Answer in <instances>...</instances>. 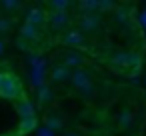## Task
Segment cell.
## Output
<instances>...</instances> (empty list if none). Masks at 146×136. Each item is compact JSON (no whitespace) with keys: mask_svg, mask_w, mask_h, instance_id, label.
Segmentation results:
<instances>
[{"mask_svg":"<svg viewBox=\"0 0 146 136\" xmlns=\"http://www.w3.org/2000/svg\"><path fill=\"white\" fill-rule=\"evenodd\" d=\"M70 82H72V86L82 94V98H90V96L94 94V86H92V82H90V74H88L86 70H82V68L72 70V78H70Z\"/></svg>","mask_w":146,"mask_h":136,"instance_id":"1","label":"cell"},{"mask_svg":"<svg viewBox=\"0 0 146 136\" xmlns=\"http://www.w3.org/2000/svg\"><path fill=\"white\" fill-rule=\"evenodd\" d=\"M30 78H32V84L38 88L46 86L44 84V74H46V62L42 56H36V54H30Z\"/></svg>","mask_w":146,"mask_h":136,"instance_id":"2","label":"cell"},{"mask_svg":"<svg viewBox=\"0 0 146 136\" xmlns=\"http://www.w3.org/2000/svg\"><path fill=\"white\" fill-rule=\"evenodd\" d=\"M20 94H22V86H20L18 78L12 76V74H2V82H0V96L14 100V98H20Z\"/></svg>","mask_w":146,"mask_h":136,"instance_id":"3","label":"cell"},{"mask_svg":"<svg viewBox=\"0 0 146 136\" xmlns=\"http://www.w3.org/2000/svg\"><path fill=\"white\" fill-rule=\"evenodd\" d=\"M80 32H94L100 26V14H82L78 20Z\"/></svg>","mask_w":146,"mask_h":136,"instance_id":"4","label":"cell"},{"mask_svg":"<svg viewBox=\"0 0 146 136\" xmlns=\"http://www.w3.org/2000/svg\"><path fill=\"white\" fill-rule=\"evenodd\" d=\"M64 66H68L70 70L74 68V70H78L82 64H84V56L80 54V52H76V50H68L66 54H64V62H62Z\"/></svg>","mask_w":146,"mask_h":136,"instance_id":"5","label":"cell"},{"mask_svg":"<svg viewBox=\"0 0 146 136\" xmlns=\"http://www.w3.org/2000/svg\"><path fill=\"white\" fill-rule=\"evenodd\" d=\"M50 78H52V82H58V84H60V82H66V80L72 78V70H70L68 66H64V64H58V66L52 68Z\"/></svg>","mask_w":146,"mask_h":136,"instance_id":"6","label":"cell"},{"mask_svg":"<svg viewBox=\"0 0 146 136\" xmlns=\"http://www.w3.org/2000/svg\"><path fill=\"white\" fill-rule=\"evenodd\" d=\"M68 22H70V18H68V14L66 12H52L50 14V26H52V30H64L66 26H68Z\"/></svg>","mask_w":146,"mask_h":136,"instance_id":"7","label":"cell"},{"mask_svg":"<svg viewBox=\"0 0 146 136\" xmlns=\"http://www.w3.org/2000/svg\"><path fill=\"white\" fill-rule=\"evenodd\" d=\"M26 22H30V24H34L36 28H38V26H42V24L46 22V16H44V10H42L40 6H36V8H30V10H28V14H26Z\"/></svg>","mask_w":146,"mask_h":136,"instance_id":"8","label":"cell"},{"mask_svg":"<svg viewBox=\"0 0 146 136\" xmlns=\"http://www.w3.org/2000/svg\"><path fill=\"white\" fill-rule=\"evenodd\" d=\"M16 110H18V114H20V118H22V120H24V118L34 116V104H32L30 100H26V98H20V100H18Z\"/></svg>","mask_w":146,"mask_h":136,"instance_id":"9","label":"cell"},{"mask_svg":"<svg viewBox=\"0 0 146 136\" xmlns=\"http://www.w3.org/2000/svg\"><path fill=\"white\" fill-rule=\"evenodd\" d=\"M64 44L66 46H82L84 44V34L80 30H68L64 36Z\"/></svg>","mask_w":146,"mask_h":136,"instance_id":"10","label":"cell"},{"mask_svg":"<svg viewBox=\"0 0 146 136\" xmlns=\"http://www.w3.org/2000/svg\"><path fill=\"white\" fill-rule=\"evenodd\" d=\"M20 38H24V40H28V42L36 40V38H38V28H36L34 24H30V22H24V26H22V30H20Z\"/></svg>","mask_w":146,"mask_h":136,"instance_id":"11","label":"cell"},{"mask_svg":"<svg viewBox=\"0 0 146 136\" xmlns=\"http://www.w3.org/2000/svg\"><path fill=\"white\" fill-rule=\"evenodd\" d=\"M132 122H134V114H132V110H122L120 116H118V126H120V128H130Z\"/></svg>","mask_w":146,"mask_h":136,"instance_id":"12","label":"cell"},{"mask_svg":"<svg viewBox=\"0 0 146 136\" xmlns=\"http://www.w3.org/2000/svg\"><path fill=\"white\" fill-rule=\"evenodd\" d=\"M128 60H130V52H116L110 56V62L116 66H126L128 68Z\"/></svg>","mask_w":146,"mask_h":136,"instance_id":"13","label":"cell"},{"mask_svg":"<svg viewBox=\"0 0 146 136\" xmlns=\"http://www.w3.org/2000/svg\"><path fill=\"white\" fill-rule=\"evenodd\" d=\"M44 126H48L50 130H60L62 126H64V122H62V118L60 116H56V114H50V116H46V122H44Z\"/></svg>","mask_w":146,"mask_h":136,"instance_id":"14","label":"cell"},{"mask_svg":"<svg viewBox=\"0 0 146 136\" xmlns=\"http://www.w3.org/2000/svg\"><path fill=\"white\" fill-rule=\"evenodd\" d=\"M78 6L84 10V14H94L98 10V0H82Z\"/></svg>","mask_w":146,"mask_h":136,"instance_id":"15","label":"cell"},{"mask_svg":"<svg viewBox=\"0 0 146 136\" xmlns=\"http://www.w3.org/2000/svg\"><path fill=\"white\" fill-rule=\"evenodd\" d=\"M38 102L44 106V104H48V102H52V90L48 88V86H42V88H38Z\"/></svg>","mask_w":146,"mask_h":136,"instance_id":"16","label":"cell"},{"mask_svg":"<svg viewBox=\"0 0 146 136\" xmlns=\"http://www.w3.org/2000/svg\"><path fill=\"white\" fill-rule=\"evenodd\" d=\"M32 130H36V116L24 118L22 124H20V132H22V134H28V132H32Z\"/></svg>","mask_w":146,"mask_h":136,"instance_id":"17","label":"cell"},{"mask_svg":"<svg viewBox=\"0 0 146 136\" xmlns=\"http://www.w3.org/2000/svg\"><path fill=\"white\" fill-rule=\"evenodd\" d=\"M68 6H72L70 2H66V0H52L50 2V8H52V12H66V8Z\"/></svg>","mask_w":146,"mask_h":136,"instance_id":"18","label":"cell"},{"mask_svg":"<svg viewBox=\"0 0 146 136\" xmlns=\"http://www.w3.org/2000/svg\"><path fill=\"white\" fill-rule=\"evenodd\" d=\"M12 26V20L6 18V16H0V34H6Z\"/></svg>","mask_w":146,"mask_h":136,"instance_id":"19","label":"cell"},{"mask_svg":"<svg viewBox=\"0 0 146 136\" xmlns=\"http://www.w3.org/2000/svg\"><path fill=\"white\" fill-rule=\"evenodd\" d=\"M2 8H6V10L14 12V10H18V8H20V2H16V0H6V2H2Z\"/></svg>","mask_w":146,"mask_h":136,"instance_id":"20","label":"cell"},{"mask_svg":"<svg viewBox=\"0 0 146 136\" xmlns=\"http://www.w3.org/2000/svg\"><path fill=\"white\" fill-rule=\"evenodd\" d=\"M36 136H56V132H54V130H50L48 126H40V128H38V132H36Z\"/></svg>","mask_w":146,"mask_h":136,"instance_id":"21","label":"cell"},{"mask_svg":"<svg viewBox=\"0 0 146 136\" xmlns=\"http://www.w3.org/2000/svg\"><path fill=\"white\" fill-rule=\"evenodd\" d=\"M98 10H114V2L102 0V2H98Z\"/></svg>","mask_w":146,"mask_h":136,"instance_id":"22","label":"cell"},{"mask_svg":"<svg viewBox=\"0 0 146 136\" xmlns=\"http://www.w3.org/2000/svg\"><path fill=\"white\" fill-rule=\"evenodd\" d=\"M116 20L122 22V24L128 22V12H126V10H116Z\"/></svg>","mask_w":146,"mask_h":136,"instance_id":"23","label":"cell"},{"mask_svg":"<svg viewBox=\"0 0 146 136\" xmlns=\"http://www.w3.org/2000/svg\"><path fill=\"white\" fill-rule=\"evenodd\" d=\"M138 22L142 24V28H144V32H146V8H144V10L138 14Z\"/></svg>","mask_w":146,"mask_h":136,"instance_id":"24","label":"cell"},{"mask_svg":"<svg viewBox=\"0 0 146 136\" xmlns=\"http://www.w3.org/2000/svg\"><path fill=\"white\" fill-rule=\"evenodd\" d=\"M28 44H30L28 40H24V38H18V48H20V50H28Z\"/></svg>","mask_w":146,"mask_h":136,"instance_id":"25","label":"cell"},{"mask_svg":"<svg viewBox=\"0 0 146 136\" xmlns=\"http://www.w3.org/2000/svg\"><path fill=\"white\" fill-rule=\"evenodd\" d=\"M4 46H6L4 40H0V54H4Z\"/></svg>","mask_w":146,"mask_h":136,"instance_id":"26","label":"cell"},{"mask_svg":"<svg viewBox=\"0 0 146 136\" xmlns=\"http://www.w3.org/2000/svg\"><path fill=\"white\" fill-rule=\"evenodd\" d=\"M66 136H82V134H78V132H68Z\"/></svg>","mask_w":146,"mask_h":136,"instance_id":"27","label":"cell"},{"mask_svg":"<svg viewBox=\"0 0 146 136\" xmlns=\"http://www.w3.org/2000/svg\"><path fill=\"white\" fill-rule=\"evenodd\" d=\"M0 82H2V72H0Z\"/></svg>","mask_w":146,"mask_h":136,"instance_id":"28","label":"cell"}]
</instances>
